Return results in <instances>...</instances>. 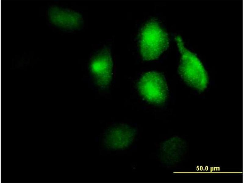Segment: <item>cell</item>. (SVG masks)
Returning <instances> with one entry per match:
<instances>
[{
    "label": "cell",
    "mask_w": 244,
    "mask_h": 183,
    "mask_svg": "<svg viewBox=\"0 0 244 183\" xmlns=\"http://www.w3.org/2000/svg\"><path fill=\"white\" fill-rule=\"evenodd\" d=\"M167 33L157 21L152 20L143 27L140 35L141 56L145 60L158 58L169 46Z\"/></svg>",
    "instance_id": "1"
},
{
    "label": "cell",
    "mask_w": 244,
    "mask_h": 183,
    "mask_svg": "<svg viewBox=\"0 0 244 183\" xmlns=\"http://www.w3.org/2000/svg\"><path fill=\"white\" fill-rule=\"evenodd\" d=\"M177 44L182 53L178 68L181 76L190 86L199 91L204 90L208 84V77L202 64L195 56L185 52L182 42Z\"/></svg>",
    "instance_id": "2"
},
{
    "label": "cell",
    "mask_w": 244,
    "mask_h": 183,
    "mask_svg": "<svg viewBox=\"0 0 244 183\" xmlns=\"http://www.w3.org/2000/svg\"><path fill=\"white\" fill-rule=\"evenodd\" d=\"M138 88L142 97L151 103L160 105L167 99V86L164 77L160 73L153 71L145 74L138 83Z\"/></svg>",
    "instance_id": "3"
},
{
    "label": "cell",
    "mask_w": 244,
    "mask_h": 183,
    "mask_svg": "<svg viewBox=\"0 0 244 183\" xmlns=\"http://www.w3.org/2000/svg\"><path fill=\"white\" fill-rule=\"evenodd\" d=\"M132 131L127 126L119 125L108 130L104 137V142L109 148L117 149L128 145L132 138Z\"/></svg>",
    "instance_id": "4"
},
{
    "label": "cell",
    "mask_w": 244,
    "mask_h": 183,
    "mask_svg": "<svg viewBox=\"0 0 244 183\" xmlns=\"http://www.w3.org/2000/svg\"><path fill=\"white\" fill-rule=\"evenodd\" d=\"M98 57L93 62L92 70L100 84L105 86L109 82L111 77L112 63L110 57L104 54Z\"/></svg>",
    "instance_id": "5"
},
{
    "label": "cell",
    "mask_w": 244,
    "mask_h": 183,
    "mask_svg": "<svg viewBox=\"0 0 244 183\" xmlns=\"http://www.w3.org/2000/svg\"><path fill=\"white\" fill-rule=\"evenodd\" d=\"M52 16L56 23L65 26H76L80 19L76 14L65 10H55Z\"/></svg>",
    "instance_id": "6"
}]
</instances>
